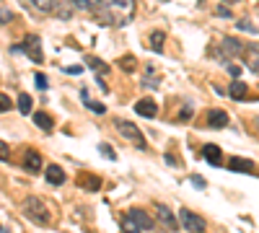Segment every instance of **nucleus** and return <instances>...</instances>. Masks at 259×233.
Wrapping results in <instances>:
<instances>
[{
	"label": "nucleus",
	"instance_id": "obj_1",
	"mask_svg": "<svg viewBox=\"0 0 259 233\" xmlns=\"http://www.w3.org/2000/svg\"><path fill=\"white\" fill-rule=\"evenodd\" d=\"M135 0H104V24L109 26H124L133 21Z\"/></svg>",
	"mask_w": 259,
	"mask_h": 233
},
{
	"label": "nucleus",
	"instance_id": "obj_2",
	"mask_svg": "<svg viewBox=\"0 0 259 233\" xmlns=\"http://www.w3.org/2000/svg\"><path fill=\"white\" fill-rule=\"evenodd\" d=\"M24 213H26L36 225H50V213H47V207L41 205L39 197H26V200H24Z\"/></svg>",
	"mask_w": 259,
	"mask_h": 233
},
{
	"label": "nucleus",
	"instance_id": "obj_3",
	"mask_svg": "<svg viewBox=\"0 0 259 233\" xmlns=\"http://www.w3.org/2000/svg\"><path fill=\"white\" fill-rule=\"evenodd\" d=\"M179 220H182V225H184L189 233H205V220H202V215L192 213V210H187V207L179 213Z\"/></svg>",
	"mask_w": 259,
	"mask_h": 233
},
{
	"label": "nucleus",
	"instance_id": "obj_4",
	"mask_svg": "<svg viewBox=\"0 0 259 233\" xmlns=\"http://www.w3.org/2000/svg\"><path fill=\"white\" fill-rule=\"evenodd\" d=\"M114 127L127 137V140H133L138 148H145V140H143V132L138 130V127L133 122H124V119H114Z\"/></svg>",
	"mask_w": 259,
	"mask_h": 233
},
{
	"label": "nucleus",
	"instance_id": "obj_5",
	"mask_svg": "<svg viewBox=\"0 0 259 233\" xmlns=\"http://www.w3.org/2000/svg\"><path fill=\"white\" fill-rule=\"evenodd\" d=\"M21 52H26L34 62H45V55H41V39L36 34H26L24 44H21Z\"/></svg>",
	"mask_w": 259,
	"mask_h": 233
},
{
	"label": "nucleus",
	"instance_id": "obj_6",
	"mask_svg": "<svg viewBox=\"0 0 259 233\" xmlns=\"http://www.w3.org/2000/svg\"><path fill=\"white\" fill-rule=\"evenodd\" d=\"M127 215H130V218H133V220L140 225V230H153V220H150V215L145 213V210H140V207H133Z\"/></svg>",
	"mask_w": 259,
	"mask_h": 233
},
{
	"label": "nucleus",
	"instance_id": "obj_7",
	"mask_svg": "<svg viewBox=\"0 0 259 233\" xmlns=\"http://www.w3.org/2000/svg\"><path fill=\"white\" fill-rule=\"evenodd\" d=\"M156 213H158V220H161L168 230H177V228H179V220L174 218V213H171L166 205H156Z\"/></svg>",
	"mask_w": 259,
	"mask_h": 233
},
{
	"label": "nucleus",
	"instance_id": "obj_8",
	"mask_svg": "<svg viewBox=\"0 0 259 233\" xmlns=\"http://www.w3.org/2000/svg\"><path fill=\"white\" fill-rule=\"evenodd\" d=\"M207 124L215 127V130H223V127H228V114L223 109H210L207 112Z\"/></svg>",
	"mask_w": 259,
	"mask_h": 233
},
{
	"label": "nucleus",
	"instance_id": "obj_9",
	"mask_svg": "<svg viewBox=\"0 0 259 233\" xmlns=\"http://www.w3.org/2000/svg\"><path fill=\"white\" fill-rule=\"evenodd\" d=\"M135 112H138L140 117H148V119H153V117L158 114V107H156V101H150V99H143V101H138V104H135Z\"/></svg>",
	"mask_w": 259,
	"mask_h": 233
},
{
	"label": "nucleus",
	"instance_id": "obj_10",
	"mask_svg": "<svg viewBox=\"0 0 259 233\" xmlns=\"http://www.w3.org/2000/svg\"><path fill=\"white\" fill-rule=\"evenodd\" d=\"M45 176H47V181H50L52 187H60V184L65 181V171H62L57 163H50V166L45 168Z\"/></svg>",
	"mask_w": 259,
	"mask_h": 233
},
{
	"label": "nucleus",
	"instance_id": "obj_11",
	"mask_svg": "<svg viewBox=\"0 0 259 233\" xmlns=\"http://www.w3.org/2000/svg\"><path fill=\"white\" fill-rule=\"evenodd\" d=\"M228 96L236 99V101H244V99H249V86L241 83V80H233L231 88H228Z\"/></svg>",
	"mask_w": 259,
	"mask_h": 233
},
{
	"label": "nucleus",
	"instance_id": "obj_12",
	"mask_svg": "<svg viewBox=\"0 0 259 233\" xmlns=\"http://www.w3.org/2000/svg\"><path fill=\"white\" fill-rule=\"evenodd\" d=\"M241 57H244V62L249 65V70L259 73V47H246Z\"/></svg>",
	"mask_w": 259,
	"mask_h": 233
},
{
	"label": "nucleus",
	"instance_id": "obj_13",
	"mask_svg": "<svg viewBox=\"0 0 259 233\" xmlns=\"http://www.w3.org/2000/svg\"><path fill=\"white\" fill-rule=\"evenodd\" d=\"M231 171H244V174H254V163L249 158H231L228 163Z\"/></svg>",
	"mask_w": 259,
	"mask_h": 233
},
{
	"label": "nucleus",
	"instance_id": "obj_14",
	"mask_svg": "<svg viewBox=\"0 0 259 233\" xmlns=\"http://www.w3.org/2000/svg\"><path fill=\"white\" fill-rule=\"evenodd\" d=\"M244 44H241V41L239 39H223V52H228V57H236V55H244Z\"/></svg>",
	"mask_w": 259,
	"mask_h": 233
},
{
	"label": "nucleus",
	"instance_id": "obj_15",
	"mask_svg": "<svg viewBox=\"0 0 259 233\" xmlns=\"http://www.w3.org/2000/svg\"><path fill=\"white\" fill-rule=\"evenodd\" d=\"M24 166L29 168V171H41V156L36 151H26V158H24Z\"/></svg>",
	"mask_w": 259,
	"mask_h": 233
},
{
	"label": "nucleus",
	"instance_id": "obj_16",
	"mask_svg": "<svg viewBox=\"0 0 259 233\" xmlns=\"http://www.w3.org/2000/svg\"><path fill=\"white\" fill-rule=\"evenodd\" d=\"M85 65H89L96 75H106V73H109V65H106V62H101L99 57H94V55L85 57Z\"/></svg>",
	"mask_w": 259,
	"mask_h": 233
},
{
	"label": "nucleus",
	"instance_id": "obj_17",
	"mask_svg": "<svg viewBox=\"0 0 259 233\" xmlns=\"http://www.w3.org/2000/svg\"><path fill=\"white\" fill-rule=\"evenodd\" d=\"M202 156H205V161H210L212 166H218V163H221V148H218V145H205V148H202Z\"/></svg>",
	"mask_w": 259,
	"mask_h": 233
},
{
	"label": "nucleus",
	"instance_id": "obj_18",
	"mask_svg": "<svg viewBox=\"0 0 259 233\" xmlns=\"http://www.w3.org/2000/svg\"><path fill=\"white\" fill-rule=\"evenodd\" d=\"M34 124L41 127L45 132H52V127H55V122H52L50 114H45V112H36V114H34Z\"/></svg>",
	"mask_w": 259,
	"mask_h": 233
},
{
	"label": "nucleus",
	"instance_id": "obj_19",
	"mask_svg": "<svg viewBox=\"0 0 259 233\" xmlns=\"http://www.w3.org/2000/svg\"><path fill=\"white\" fill-rule=\"evenodd\" d=\"M52 11H55V16H60V18H65V21L73 16V13H70V6H68V0H55Z\"/></svg>",
	"mask_w": 259,
	"mask_h": 233
},
{
	"label": "nucleus",
	"instance_id": "obj_20",
	"mask_svg": "<svg viewBox=\"0 0 259 233\" xmlns=\"http://www.w3.org/2000/svg\"><path fill=\"white\" fill-rule=\"evenodd\" d=\"M119 225H122V230H124V233H143V230H140V225H138L133 218H130V215H124V218L119 220Z\"/></svg>",
	"mask_w": 259,
	"mask_h": 233
},
{
	"label": "nucleus",
	"instance_id": "obj_21",
	"mask_svg": "<svg viewBox=\"0 0 259 233\" xmlns=\"http://www.w3.org/2000/svg\"><path fill=\"white\" fill-rule=\"evenodd\" d=\"M80 96H83V104H85V107H89L91 112H96V114H106V107H104V104H96V101H91L85 91H83Z\"/></svg>",
	"mask_w": 259,
	"mask_h": 233
},
{
	"label": "nucleus",
	"instance_id": "obj_22",
	"mask_svg": "<svg viewBox=\"0 0 259 233\" xmlns=\"http://www.w3.org/2000/svg\"><path fill=\"white\" fill-rule=\"evenodd\" d=\"M101 3H104V0H73V6L75 8H83V11H96Z\"/></svg>",
	"mask_w": 259,
	"mask_h": 233
},
{
	"label": "nucleus",
	"instance_id": "obj_23",
	"mask_svg": "<svg viewBox=\"0 0 259 233\" xmlns=\"http://www.w3.org/2000/svg\"><path fill=\"white\" fill-rule=\"evenodd\" d=\"M16 107H18V112H21V114H29V112H31V96H29V94H21Z\"/></svg>",
	"mask_w": 259,
	"mask_h": 233
},
{
	"label": "nucleus",
	"instance_id": "obj_24",
	"mask_svg": "<svg viewBox=\"0 0 259 233\" xmlns=\"http://www.w3.org/2000/svg\"><path fill=\"white\" fill-rule=\"evenodd\" d=\"M163 36H166L163 31H153V36H150V47H153L156 52L163 50Z\"/></svg>",
	"mask_w": 259,
	"mask_h": 233
},
{
	"label": "nucleus",
	"instance_id": "obj_25",
	"mask_svg": "<svg viewBox=\"0 0 259 233\" xmlns=\"http://www.w3.org/2000/svg\"><path fill=\"white\" fill-rule=\"evenodd\" d=\"M99 151H101V156H106L109 161H114V158H117V153L112 151V145H106V143H101V145H99Z\"/></svg>",
	"mask_w": 259,
	"mask_h": 233
},
{
	"label": "nucleus",
	"instance_id": "obj_26",
	"mask_svg": "<svg viewBox=\"0 0 259 233\" xmlns=\"http://www.w3.org/2000/svg\"><path fill=\"white\" fill-rule=\"evenodd\" d=\"M31 3L39 8V11H52V6H55V0H31Z\"/></svg>",
	"mask_w": 259,
	"mask_h": 233
},
{
	"label": "nucleus",
	"instance_id": "obj_27",
	"mask_svg": "<svg viewBox=\"0 0 259 233\" xmlns=\"http://www.w3.org/2000/svg\"><path fill=\"white\" fill-rule=\"evenodd\" d=\"M0 161H11V148H8V143H3V140H0Z\"/></svg>",
	"mask_w": 259,
	"mask_h": 233
},
{
	"label": "nucleus",
	"instance_id": "obj_28",
	"mask_svg": "<svg viewBox=\"0 0 259 233\" xmlns=\"http://www.w3.org/2000/svg\"><path fill=\"white\" fill-rule=\"evenodd\" d=\"M11 21H13V13L6 11V8H0V24H11Z\"/></svg>",
	"mask_w": 259,
	"mask_h": 233
},
{
	"label": "nucleus",
	"instance_id": "obj_29",
	"mask_svg": "<svg viewBox=\"0 0 259 233\" xmlns=\"http://www.w3.org/2000/svg\"><path fill=\"white\" fill-rule=\"evenodd\" d=\"M239 29H241V31H251V34H256V26L251 24V21H239Z\"/></svg>",
	"mask_w": 259,
	"mask_h": 233
},
{
	"label": "nucleus",
	"instance_id": "obj_30",
	"mask_svg": "<svg viewBox=\"0 0 259 233\" xmlns=\"http://www.w3.org/2000/svg\"><path fill=\"white\" fill-rule=\"evenodd\" d=\"M13 107V104H11V99L8 96H3V94H0V112H8Z\"/></svg>",
	"mask_w": 259,
	"mask_h": 233
},
{
	"label": "nucleus",
	"instance_id": "obj_31",
	"mask_svg": "<svg viewBox=\"0 0 259 233\" xmlns=\"http://www.w3.org/2000/svg\"><path fill=\"white\" fill-rule=\"evenodd\" d=\"M215 16H221V18H231L233 13H231V11H228L226 6H218V11H215Z\"/></svg>",
	"mask_w": 259,
	"mask_h": 233
},
{
	"label": "nucleus",
	"instance_id": "obj_32",
	"mask_svg": "<svg viewBox=\"0 0 259 233\" xmlns=\"http://www.w3.org/2000/svg\"><path fill=\"white\" fill-rule=\"evenodd\" d=\"M119 65L127 68V70H133V68H135V60H133V57H124V60H119Z\"/></svg>",
	"mask_w": 259,
	"mask_h": 233
},
{
	"label": "nucleus",
	"instance_id": "obj_33",
	"mask_svg": "<svg viewBox=\"0 0 259 233\" xmlns=\"http://www.w3.org/2000/svg\"><path fill=\"white\" fill-rule=\"evenodd\" d=\"M228 73L233 75V80H239V75H241V68H239V65H228Z\"/></svg>",
	"mask_w": 259,
	"mask_h": 233
},
{
	"label": "nucleus",
	"instance_id": "obj_34",
	"mask_svg": "<svg viewBox=\"0 0 259 233\" xmlns=\"http://www.w3.org/2000/svg\"><path fill=\"white\" fill-rule=\"evenodd\" d=\"M85 187H89V189H99V181H96V176H85Z\"/></svg>",
	"mask_w": 259,
	"mask_h": 233
},
{
	"label": "nucleus",
	"instance_id": "obj_35",
	"mask_svg": "<svg viewBox=\"0 0 259 233\" xmlns=\"http://www.w3.org/2000/svg\"><path fill=\"white\" fill-rule=\"evenodd\" d=\"M62 70H65V73H70V75H75V73H80L83 68H80V65H68V68H62Z\"/></svg>",
	"mask_w": 259,
	"mask_h": 233
},
{
	"label": "nucleus",
	"instance_id": "obj_36",
	"mask_svg": "<svg viewBox=\"0 0 259 233\" xmlns=\"http://www.w3.org/2000/svg\"><path fill=\"white\" fill-rule=\"evenodd\" d=\"M36 86H39V88H47V78H45V75H41V73L36 75Z\"/></svg>",
	"mask_w": 259,
	"mask_h": 233
},
{
	"label": "nucleus",
	"instance_id": "obj_37",
	"mask_svg": "<svg viewBox=\"0 0 259 233\" xmlns=\"http://www.w3.org/2000/svg\"><path fill=\"white\" fill-rule=\"evenodd\" d=\"M192 184H194V187H197V189H205V181H202L200 176H192Z\"/></svg>",
	"mask_w": 259,
	"mask_h": 233
},
{
	"label": "nucleus",
	"instance_id": "obj_38",
	"mask_svg": "<svg viewBox=\"0 0 259 233\" xmlns=\"http://www.w3.org/2000/svg\"><path fill=\"white\" fill-rule=\"evenodd\" d=\"M223 3H228V6H231V3H239V0H223Z\"/></svg>",
	"mask_w": 259,
	"mask_h": 233
},
{
	"label": "nucleus",
	"instance_id": "obj_39",
	"mask_svg": "<svg viewBox=\"0 0 259 233\" xmlns=\"http://www.w3.org/2000/svg\"><path fill=\"white\" fill-rule=\"evenodd\" d=\"M0 233H6V230H3V228H0Z\"/></svg>",
	"mask_w": 259,
	"mask_h": 233
}]
</instances>
